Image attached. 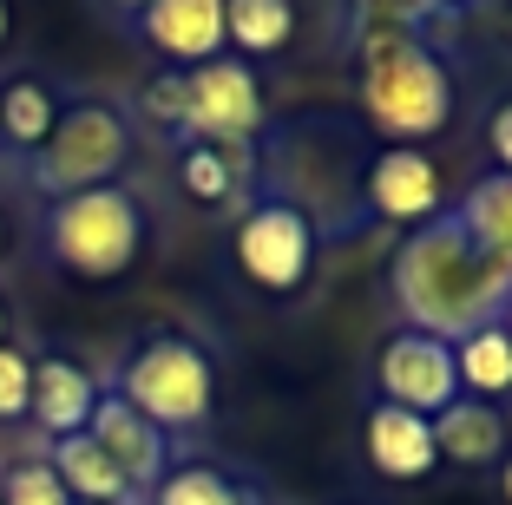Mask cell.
<instances>
[{
    "instance_id": "6da1fadb",
    "label": "cell",
    "mask_w": 512,
    "mask_h": 505,
    "mask_svg": "<svg viewBox=\"0 0 512 505\" xmlns=\"http://www.w3.org/2000/svg\"><path fill=\"white\" fill-rule=\"evenodd\" d=\"M394 302H401L407 328H421L434 342H467L473 328L506 322L512 309V263L473 243L460 217L421 223L407 230L394 250Z\"/></svg>"
},
{
    "instance_id": "7a4b0ae2",
    "label": "cell",
    "mask_w": 512,
    "mask_h": 505,
    "mask_svg": "<svg viewBox=\"0 0 512 505\" xmlns=\"http://www.w3.org/2000/svg\"><path fill=\"white\" fill-rule=\"evenodd\" d=\"M362 112L388 145H421L453 119V73L414 33H368L362 40Z\"/></svg>"
},
{
    "instance_id": "3957f363",
    "label": "cell",
    "mask_w": 512,
    "mask_h": 505,
    "mask_svg": "<svg viewBox=\"0 0 512 505\" xmlns=\"http://www.w3.org/2000/svg\"><path fill=\"white\" fill-rule=\"evenodd\" d=\"M46 250H53L60 269H73L86 283H112L145 250V210L119 184L53 197V210H46Z\"/></svg>"
},
{
    "instance_id": "277c9868",
    "label": "cell",
    "mask_w": 512,
    "mask_h": 505,
    "mask_svg": "<svg viewBox=\"0 0 512 505\" xmlns=\"http://www.w3.org/2000/svg\"><path fill=\"white\" fill-rule=\"evenodd\" d=\"M119 401L138 407L158 433L204 427V420H211V401H217L211 355L197 342H184V335H151L119 368Z\"/></svg>"
},
{
    "instance_id": "5b68a950",
    "label": "cell",
    "mask_w": 512,
    "mask_h": 505,
    "mask_svg": "<svg viewBox=\"0 0 512 505\" xmlns=\"http://www.w3.org/2000/svg\"><path fill=\"white\" fill-rule=\"evenodd\" d=\"M132 158V125L112 112V105L86 99V105H66L46 145L33 151V184L46 197H73V191H99L112 184Z\"/></svg>"
},
{
    "instance_id": "8992f818",
    "label": "cell",
    "mask_w": 512,
    "mask_h": 505,
    "mask_svg": "<svg viewBox=\"0 0 512 505\" xmlns=\"http://www.w3.org/2000/svg\"><path fill=\"white\" fill-rule=\"evenodd\" d=\"M237 269L256 289H270V296L302 289L309 269H316V223H309V210L283 204V197L256 204L250 217L237 223Z\"/></svg>"
},
{
    "instance_id": "52a82bcc",
    "label": "cell",
    "mask_w": 512,
    "mask_h": 505,
    "mask_svg": "<svg viewBox=\"0 0 512 505\" xmlns=\"http://www.w3.org/2000/svg\"><path fill=\"white\" fill-rule=\"evenodd\" d=\"M197 145H250L263 132V86L243 60H204L184 73V125Z\"/></svg>"
},
{
    "instance_id": "ba28073f",
    "label": "cell",
    "mask_w": 512,
    "mask_h": 505,
    "mask_svg": "<svg viewBox=\"0 0 512 505\" xmlns=\"http://www.w3.org/2000/svg\"><path fill=\"white\" fill-rule=\"evenodd\" d=\"M375 387L388 407H407V414L434 420L447 401H460V368H453V342H434L421 328H401L388 335L375 355Z\"/></svg>"
},
{
    "instance_id": "9c48e42d",
    "label": "cell",
    "mask_w": 512,
    "mask_h": 505,
    "mask_svg": "<svg viewBox=\"0 0 512 505\" xmlns=\"http://www.w3.org/2000/svg\"><path fill=\"white\" fill-rule=\"evenodd\" d=\"M86 433L99 440V453H106V460L125 473V486H132V492H151L158 479L171 473V440L151 427L138 407H125L119 394H99V407H92Z\"/></svg>"
},
{
    "instance_id": "30bf717a",
    "label": "cell",
    "mask_w": 512,
    "mask_h": 505,
    "mask_svg": "<svg viewBox=\"0 0 512 505\" xmlns=\"http://www.w3.org/2000/svg\"><path fill=\"white\" fill-rule=\"evenodd\" d=\"M368 210L388 223H434L440 210V164L421 145H388L368 164Z\"/></svg>"
},
{
    "instance_id": "8fae6325",
    "label": "cell",
    "mask_w": 512,
    "mask_h": 505,
    "mask_svg": "<svg viewBox=\"0 0 512 505\" xmlns=\"http://www.w3.org/2000/svg\"><path fill=\"white\" fill-rule=\"evenodd\" d=\"M145 40L178 66L224 60V0H151L138 14Z\"/></svg>"
},
{
    "instance_id": "7c38bea8",
    "label": "cell",
    "mask_w": 512,
    "mask_h": 505,
    "mask_svg": "<svg viewBox=\"0 0 512 505\" xmlns=\"http://www.w3.org/2000/svg\"><path fill=\"white\" fill-rule=\"evenodd\" d=\"M92 407H99V381H92L79 361H66V355L33 361L27 414H33V427H40V433H53V440H73V433H86Z\"/></svg>"
},
{
    "instance_id": "4fadbf2b",
    "label": "cell",
    "mask_w": 512,
    "mask_h": 505,
    "mask_svg": "<svg viewBox=\"0 0 512 505\" xmlns=\"http://www.w3.org/2000/svg\"><path fill=\"white\" fill-rule=\"evenodd\" d=\"M362 440H368V466H375L381 479H421V473H434V466H440V453H434V420L407 414V407L375 401V407H368Z\"/></svg>"
},
{
    "instance_id": "5bb4252c",
    "label": "cell",
    "mask_w": 512,
    "mask_h": 505,
    "mask_svg": "<svg viewBox=\"0 0 512 505\" xmlns=\"http://www.w3.org/2000/svg\"><path fill=\"white\" fill-rule=\"evenodd\" d=\"M434 453L453 466H493L506 460V414H499L493 401H473V394H460V401H447L434 414Z\"/></svg>"
},
{
    "instance_id": "9a60e30c",
    "label": "cell",
    "mask_w": 512,
    "mask_h": 505,
    "mask_svg": "<svg viewBox=\"0 0 512 505\" xmlns=\"http://www.w3.org/2000/svg\"><path fill=\"white\" fill-rule=\"evenodd\" d=\"M46 466L60 473V486L73 492V505H132L138 492L125 486V473L99 453V440L92 433H73V440H53V453H46Z\"/></svg>"
},
{
    "instance_id": "2e32d148",
    "label": "cell",
    "mask_w": 512,
    "mask_h": 505,
    "mask_svg": "<svg viewBox=\"0 0 512 505\" xmlns=\"http://www.w3.org/2000/svg\"><path fill=\"white\" fill-rule=\"evenodd\" d=\"M453 368H460V394L499 407L512 394V328L506 322L473 328L467 342H453Z\"/></svg>"
},
{
    "instance_id": "e0dca14e",
    "label": "cell",
    "mask_w": 512,
    "mask_h": 505,
    "mask_svg": "<svg viewBox=\"0 0 512 505\" xmlns=\"http://www.w3.org/2000/svg\"><path fill=\"white\" fill-rule=\"evenodd\" d=\"M289 33H296V0H224V46L250 60L283 53Z\"/></svg>"
},
{
    "instance_id": "ac0fdd59",
    "label": "cell",
    "mask_w": 512,
    "mask_h": 505,
    "mask_svg": "<svg viewBox=\"0 0 512 505\" xmlns=\"http://www.w3.org/2000/svg\"><path fill=\"white\" fill-rule=\"evenodd\" d=\"M250 145H191L184 151V191L197 204H230L237 184L250 178Z\"/></svg>"
},
{
    "instance_id": "d6986e66",
    "label": "cell",
    "mask_w": 512,
    "mask_h": 505,
    "mask_svg": "<svg viewBox=\"0 0 512 505\" xmlns=\"http://www.w3.org/2000/svg\"><path fill=\"white\" fill-rule=\"evenodd\" d=\"M460 223L473 230L480 250H493V256L512 263V171H493V178L473 184L467 204H460Z\"/></svg>"
},
{
    "instance_id": "ffe728a7",
    "label": "cell",
    "mask_w": 512,
    "mask_h": 505,
    "mask_svg": "<svg viewBox=\"0 0 512 505\" xmlns=\"http://www.w3.org/2000/svg\"><path fill=\"white\" fill-rule=\"evenodd\" d=\"M53 119H60V105H53V92L40 86V79H14V86L0 92V138L20 151H40L46 132H53Z\"/></svg>"
},
{
    "instance_id": "44dd1931",
    "label": "cell",
    "mask_w": 512,
    "mask_h": 505,
    "mask_svg": "<svg viewBox=\"0 0 512 505\" xmlns=\"http://www.w3.org/2000/svg\"><path fill=\"white\" fill-rule=\"evenodd\" d=\"M151 505H256L250 486H237L217 466H171L158 486H151Z\"/></svg>"
},
{
    "instance_id": "7402d4cb",
    "label": "cell",
    "mask_w": 512,
    "mask_h": 505,
    "mask_svg": "<svg viewBox=\"0 0 512 505\" xmlns=\"http://www.w3.org/2000/svg\"><path fill=\"white\" fill-rule=\"evenodd\" d=\"M0 505H73V492L60 486V473L46 460H14L0 473Z\"/></svg>"
},
{
    "instance_id": "603a6c76",
    "label": "cell",
    "mask_w": 512,
    "mask_h": 505,
    "mask_svg": "<svg viewBox=\"0 0 512 505\" xmlns=\"http://www.w3.org/2000/svg\"><path fill=\"white\" fill-rule=\"evenodd\" d=\"M427 14H440V0H362V40L368 33H414Z\"/></svg>"
},
{
    "instance_id": "cb8c5ba5",
    "label": "cell",
    "mask_w": 512,
    "mask_h": 505,
    "mask_svg": "<svg viewBox=\"0 0 512 505\" xmlns=\"http://www.w3.org/2000/svg\"><path fill=\"white\" fill-rule=\"evenodd\" d=\"M27 394H33V361L14 342H0V420H27Z\"/></svg>"
},
{
    "instance_id": "d4e9b609",
    "label": "cell",
    "mask_w": 512,
    "mask_h": 505,
    "mask_svg": "<svg viewBox=\"0 0 512 505\" xmlns=\"http://www.w3.org/2000/svg\"><path fill=\"white\" fill-rule=\"evenodd\" d=\"M138 105H145V119H158V125H184V73H158L138 92Z\"/></svg>"
},
{
    "instance_id": "484cf974",
    "label": "cell",
    "mask_w": 512,
    "mask_h": 505,
    "mask_svg": "<svg viewBox=\"0 0 512 505\" xmlns=\"http://www.w3.org/2000/svg\"><path fill=\"white\" fill-rule=\"evenodd\" d=\"M486 145H493V158H499V171H512V99L499 105L493 119H486Z\"/></svg>"
},
{
    "instance_id": "4316f807",
    "label": "cell",
    "mask_w": 512,
    "mask_h": 505,
    "mask_svg": "<svg viewBox=\"0 0 512 505\" xmlns=\"http://www.w3.org/2000/svg\"><path fill=\"white\" fill-rule=\"evenodd\" d=\"M112 7H125V14H145L151 0H112Z\"/></svg>"
},
{
    "instance_id": "83f0119b",
    "label": "cell",
    "mask_w": 512,
    "mask_h": 505,
    "mask_svg": "<svg viewBox=\"0 0 512 505\" xmlns=\"http://www.w3.org/2000/svg\"><path fill=\"white\" fill-rule=\"evenodd\" d=\"M0 40H7V0H0Z\"/></svg>"
},
{
    "instance_id": "f1b7e54d",
    "label": "cell",
    "mask_w": 512,
    "mask_h": 505,
    "mask_svg": "<svg viewBox=\"0 0 512 505\" xmlns=\"http://www.w3.org/2000/svg\"><path fill=\"white\" fill-rule=\"evenodd\" d=\"M506 499H512V460H506Z\"/></svg>"
},
{
    "instance_id": "f546056e",
    "label": "cell",
    "mask_w": 512,
    "mask_h": 505,
    "mask_svg": "<svg viewBox=\"0 0 512 505\" xmlns=\"http://www.w3.org/2000/svg\"><path fill=\"white\" fill-rule=\"evenodd\" d=\"M0 342H7V309H0Z\"/></svg>"
},
{
    "instance_id": "4dcf8cb0",
    "label": "cell",
    "mask_w": 512,
    "mask_h": 505,
    "mask_svg": "<svg viewBox=\"0 0 512 505\" xmlns=\"http://www.w3.org/2000/svg\"><path fill=\"white\" fill-rule=\"evenodd\" d=\"M0 250H7V217H0Z\"/></svg>"
},
{
    "instance_id": "1f68e13d",
    "label": "cell",
    "mask_w": 512,
    "mask_h": 505,
    "mask_svg": "<svg viewBox=\"0 0 512 505\" xmlns=\"http://www.w3.org/2000/svg\"><path fill=\"white\" fill-rule=\"evenodd\" d=\"M440 7H460V0H440Z\"/></svg>"
},
{
    "instance_id": "d6a6232c",
    "label": "cell",
    "mask_w": 512,
    "mask_h": 505,
    "mask_svg": "<svg viewBox=\"0 0 512 505\" xmlns=\"http://www.w3.org/2000/svg\"><path fill=\"white\" fill-rule=\"evenodd\" d=\"M506 328H512V309H506Z\"/></svg>"
}]
</instances>
